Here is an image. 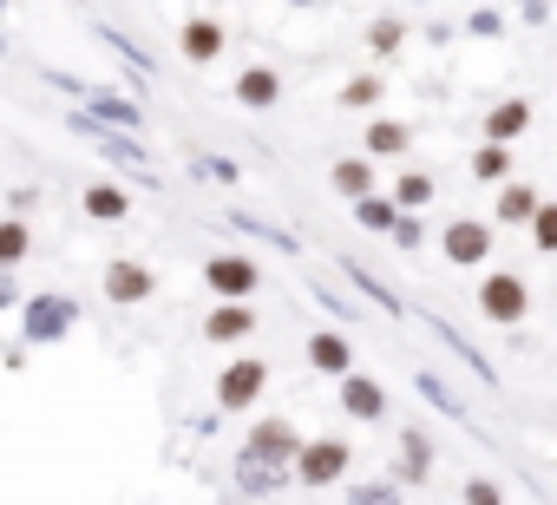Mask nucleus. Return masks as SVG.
I'll list each match as a JSON object with an SVG mask.
<instances>
[{"instance_id": "1", "label": "nucleus", "mask_w": 557, "mask_h": 505, "mask_svg": "<svg viewBox=\"0 0 557 505\" xmlns=\"http://www.w3.org/2000/svg\"><path fill=\"white\" fill-rule=\"evenodd\" d=\"M21 342L27 348H60L73 329H79V303L66 290H40V296H21Z\"/></svg>"}, {"instance_id": "2", "label": "nucleus", "mask_w": 557, "mask_h": 505, "mask_svg": "<svg viewBox=\"0 0 557 505\" xmlns=\"http://www.w3.org/2000/svg\"><path fill=\"white\" fill-rule=\"evenodd\" d=\"M66 132H73V138H86V145H92L112 171H151L145 138H138V132H125V125H99L86 106H73V112H66Z\"/></svg>"}, {"instance_id": "3", "label": "nucleus", "mask_w": 557, "mask_h": 505, "mask_svg": "<svg viewBox=\"0 0 557 505\" xmlns=\"http://www.w3.org/2000/svg\"><path fill=\"white\" fill-rule=\"evenodd\" d=\"M348 466H355V446H348V440H302V446H296V459H289V472H296L309 492L342 485V479H348Z\"/></svg>"}, {"instance_id": "4", "label": "nucleus", "mask_w": 557, "mask_h": 505, "mask_svg": "<svg viewBox=\"0 0 557 505\" xmlns=\"http://www.w3.org/2000/svg\"><path fill=\"white\" fill-rule=\"evenodd\" d=\"M479 316H485V322H498V329H518V322L531 316V290H524V276L492 270V276L479 283Z\"/></svg>"}, {"instance_id": "5", "label": "nucleus", "mask_w": 557, "mask_h": 505, "mask_svg": "<svg viewBox=\"0 0 557 505\" xmlns=\"http://www.w3.org/2000/svg\"><path fill=\"white\" fill-rule=\"evenodd\" d=\"M262 387H269V361L243 355V361H230V368L216 374V407H223V414H249V407L262 401Z\"/></svg>"}, {"instance_id": "6", "label": "nucleus", "mask_w": 557, "mask_h": 505, "mask_svg": "<svg viewBox=\"0 0 557 505\" xmlns=\"http://www.w3.org/2000/svg\"><path fill=\"white\" fill-rule=\"evenodd\" d=\"M296 446H302L296 420H283V414H269V420H256V427H249V440H243V459H262V466H283V472H289Z\"/></svg>"}, {"instance_id": "7", "label": "nucleus", "mask_w": 557, "mask_h": 505, "mask_svg": "<svg viewBox=\"0 0 557 505\" xmlns=\"http://www.w3.org/2000/svg\"><path fill=\"white\" fill-rule=\"evenodd\" d=\"M99 283H106V303H112V309H138V303L158 296V276H151V263H138V257H112Z\"/></svg>"}, {"instance_id": "8", "label": "nucleus", "mask_w": 557, "mask_h": 505, "mask_svg": "<svg viewBox=\"0 0 557 505\" xmlns=\"http://www.w3.org/2000/svg\"><path fill=\"white\" fill-rule=\"evenodd\" d=\"M203 283H210V296H256L262 263L243 257V249H223V257H203Z\"/></svg>"}, {"instance_id": "9", "label": "nucleus", "mask_w": 557, "mask_h": 505, "mask_svg": "<svg viewBox=\"0 0 557 505\" xmlns=\"http://www.w3.org/2000/svg\"><path fill=\"white\" fill-rule=\"evenodd\" d=\"M440 249H446V263L472 270V263H485V257H492V223H479V217H453V223H446V236H440Z\"/></svg>"}, {"instance_id": "10", "label": "nucleus", "mask_w": 557, "mask_h": 505, "mask_svg": "<svg viewBox=\"0 0 557 505\" xmlns=\"http://www.w3.org/2000/svg\"><path fill=\"white\" fill-rule=\"evenodd\" d=\"M249 335H256V309H249V296H216V309L203 316V342L230 348V342H249Z\"/></svg>"}, {"instance_id": "11", "label": "nucleus", "mask_w": 557, "mask_h": 505, "mask_svg": "<svg viewBox=\"0 0 557 505\" xmlns=\"http://www.w3.org/2000/svg\"><path fill=\"white\" fill-rule=\"evenodd\" d=\"M79 210H86L92 223H125V217H132V190L112 184V177H92V184H79Z\"/></svg>"}, {"instance_id": "12", "label": "nucleus", "mask_w": 557, "mask_h": 505, "mask_svg": "<svg viewBox=\"0 0 557 505\" xmlns=\"http://www.w3.org/2000/svg\"><path fill=\"white\" fill-rule=\"evenodd\" d=\"M230 99H236L243 112H269L275 99H283V73H275V66H243L236 86H230Z\"/></svg>"}, {"instance_id": "13", "label": "nucleus", "mask_w": 557, "mask_h": 505, "mask_svg": "<svg viewBox=\"0 0 557 505\" xmlns=\"http://www.w3.org/2000/svg\"><path fill=\"white\" fill-rule=\"evenodd\" d=\"M335 381H342V414H348V420H381V414H387V387H381V381H368V374H355V368L335 374Z\"/></svg>"}, {"instance_id": "14", "label": "nucleus", "mask_w": 557, "mask_h": 505, "mask_svg": "<svg viewBox=\"0 0 557 505\" xmlns=\"http://www.w3.org/2000/svg\"><path fill=\"white\" fill-rule=\"evenodd\" d=\"M86 112H92L99 125L145 132V106H138V99H125V93H112V86H92V93H86Z\"/></svg>"}, {"instance_id": "15", "label": "nucleus", "mask_w": 557, "mask_h": 505, "mask_svg": "<svg viewBox=\"0 0 557 505\" xmlns=\"http://www.w3.org/2000/svg\"><path fill=\"white\" fill-rule=\"evenodd\" d=\"M302 355H309L315 374H348V368H355V348H348V335H335V329H315Z\"/></svg>"}, {"instance_id": "16", "label": "nucleus", "mask_w": 557, "mask_h": 505, "mask_svg": "<svg viewBox=\"0 0 557 505\" xmlns=\"http://www.w3.org/2000/svg\"><path fill=\"white\" fill-rule=\"evenodd\" d=\"M177 47H184V60H190V66H210V60H216L230 40H223V27H216V21H203V14H197V21H184Z\"/></svg>"}, {"instance_id": "17", "label": "nucleus", "mask_w": 557, "mask_h": 505, "mask_svg": "<svg viewBox=\"0 0 557 505\" xmlns=\"http://www.w3.org/2000/svg\"><path fill=\"white\" fill-rule=\"evenodd\" d=\"M524 132H531V99H498V106L485 112V138L511 145V138H524Z\"/></svg>"}, {"instance_id": "18", "label": "nucleus", "mask_w": 557, "mask_h": 505, "mask_svg": "<svg viewBox=\"0 0 557 505\" xmlns=\"http://www.w3.org/2000/svg\"><path fill=\"white\" fill-rule=\"evenodd\" d=\"M27 257H34V223L8 210V217H0V270H21Z\"/></svg>"}, {"instance_id": "19", "label": "nucleus", "mask_w": 557, "mask_h": 505, "mask_svg": "<svg viewBox=\"0 0 557 505\" xmlns=\"http://www.w3.org/2000/svg\"><path fill=\"white\" fill-rule=\"evenodd\" d=\"M329 184H335L342 197L374 190V158H368V151H361V158H335V164H329Z\"/></svg>"}, {"instance_id": "20", "label": "nucleus", "mask_w": 557, "mask_h": 505, "mask_svg": "<svg viewBox=\"0 0 557 505\" xmlns=\"http://www.w3.org/2000/svg\"><path fill=\"white\" fill-rule=\"evenodd\" d=\"M531 210H537V190H531V184H505V177H498L492 223H531Z\"/></svg>"}, {"instance_id": "21", "label": "nucleus", "mask_w": 557, "mask_h": 505, "mask_svg": "<svg viewBox=\"0 0 557 505\" xmlns=\"http://www.w3.org/2000/svg\"><path fill=\"white\" fill-rule=\"evenodd\" d=\"M407 145H413V132H407L400 119H374V125H368V145H361V151H368V158H400Z\"/></svg>"}, {"instance_id": "22", "label": "nucleus", "mask_w": 557, "mask_h": 505, "mask_svg": "<svg viewBox=\"0 0 557 505\" xmlns=\"http://www.w3.org/2000/svg\"><path fill=\"white\" fill-rule=\"evenodd\" d=\"M348 204H355V223L374 230V236H387L394 217H400V204H394V197H374V190H361V197H348Z\"/></svg>"}, {"instance_id": "23", "label": "nucleus", "mask_w": 557, "mask_h": 505, "mask_svg": "<svg viewBox=\"0 0 557 505\" xmlns=\"http://www.w3.org/2000/svg\"><path fill=\"white\" fill-rule=\"evenodd\" d=\"M342 276H348V283H355V290H361V296H368L374 309H387V316H407V309H400V296H394V290H387L381 276H368V270H361L355 257H342Z\"/></svg>"}, {"instance_id": "24", "label": "nucleus", "mask_w": 557, "mask_h": 505, "mask_svg": "<svg viewBox=\"0 0 557 505\" xmlns=\"http://www.w3.org/2000/svg\"><path fill=\"white\" fill-rule=\"evenodd\" d=\"M289 472L283 466H262V459H236V492H275Z\"/></svg>"}, {"instance_id": "25", "label": "nucleus", "mask_w": 557, "mask_h": 505, "mask_svg": "<svg viewBox=\"0 0 557 505\" xmlns=\"http://www.w3.org/2000/svg\"><path fill=\"white\" fill-rule=\"evenodd\" d=\"M511 171V145H498V138H485L479 151H472V177H485V184H498Z\"/></svg>"}, {"instance_id": "26", "label": "nucleus", "mask_w": 557, "mask_h": 505, "mask_svg": "<svg viewBox=\"0 0 557 505\" xmlns=\"http://www.w3.org/2000/svg\"><path fill=\"white\" fill-rule=\"evenodd\" d=\"M394 204H400V210H426V204H433V177H426V171H400Z\"/></svg>"}, {"instance_id": "27", "label": "nucleus", "mask_w": 557, "mask_h": 505, "mask_svg": "<svg viewBox=\"0 0 557 505\" xmlns=\"http://www.w3.org/2000/svg\"><path fill=\"white\" fill-rule=\"evenodd\" d=\"M531 243H537V257H557V204H544V197L531 210Z\"/></svg>"}, {"instance_id": "28", "label": "nucleus", "mask_w": 557, "mask_h": 505, "mask_svg": "<svg viewBox=\"0 0 557 505\" xmlns=\"http://www.w3.org/2000/svg\"><path fill=\"white\" fill-rule=\"evenodd\" d=\"M230 223H236V230H249V236H262V243H275V249H289V257H296V236H289V230H275V223H262V217H249V210H230Z\"/></svg>"}, {"instance_id": "29", "label": "nucleus", "mask_w": 557, "mask_h": 505, "mask_svg": "<svg viewBox=\"0 0 557 505\" xmlns=\"http://www.w3.org/2000/svg\"><path fill=\"white\" fill-rule=\"evenodd\" d=\"M368 106H381V79L374 73H361V79L342 86V112H368Z\"/></svg>"}, {"instance_id": "30", "label": "nucleus", "mask_w": 557, "mask_h": 505, "mask_svg": "<svg viewBox=\"0 0 557 505\" xmlns=\"http://www.w3.org/2000/svg\"><path fill=\"white\" fill-rule=\"evenodd\" d=\"M420 394H426V401H433V407H440V414H453V420H466V427H472V414H466V407H459V394H453V387H446V381H440V374H420Z\"/></svg>"}, {"instance_id": "31", "label": "nucleus", "mask_w": 557, "mask_h": 505, "mask_svg": "<svg viewBox=\"0 0 557 505\" xmlns=\"http://www.w3.org/2000/svg\"><path fill=\"white\" fill-rule=\"evenodd\" d=\"M400 40H407V27H400V21H374V27H368V53H381V60H394V53H400Z\"/></svg>"}, {"instance_id": "32", "label": "nucleus", "mask_w": 557, "mask_h": 505, "mask_svg": "<svg viewBox=\"0 0 557 505\" xmlns=\"http://www.w3.org/2000/svg\"><path fill=\"white\" fill-rule=\"evenodd\" d=\"M99 40H106V47H112V53H119V60H132V66H138V73H158V60H151V53H145V47H132V40H125V34H119V27H99Z\"/></svg>"}, {"instance_id": "33", "label": "nucleus", "mask_w": 557, "mask_h": 505, "mask_svg": "<svg viewBox=\"0 0 557 505\" xmlns=\"http://www.w3.org/2000/svg\"><path fill=\"white\" fill-rule=\"evenodd\" d=\"M400 459H407V466H400V479L413 485V479H426V466H433V446H426L420 433H407V446H400Z\"/></svg>"}, {"instance_id": "34", "label": "nucleus", "mask_w": 557, "mask_h": 505, "mask_svg": "<svg viewBox=\"0 0 557 505\" xmlns=\"http://www.w3.org/2000/svg\"><path fill=\"white\" fill-rule=\"evenodd\" d=\"M387 236H394V243H400V249H420V243H426V223H420V210H400V217H394V230H387Z\"/></svg>"}, {"instance_id": "35", "label": "nucleus", "mask_w": 557, "mask_h": 505, "mask_svg": "<svg viewBox=\"0 0 557 505\" xmlns=\"http://www.w3.org/2000/svg\"><path fill=\"white\" fill-rule=\"evenodd\" d=\"M309 290H315V303H322V309H329V316H342V322H361V309H355V303H348V296H335V290H329V283H315V276H309Z\"/></svg>"}, {"instance_id": "36", "label": "nucleus", "mask_w": 557, "mask_h": 505, "mask_svg": "<svg viewBox=\"0 0 557 505\" xmlns=\"http://www.w3.org/2000/svg\"><path fill=\"white\" fill-rule=\"evenodd\" d=\"M190 164H197L203 177H216V184H236V177H243V171H236L230 158H190Z\"/></svg>"}, {"instance_id": "37", "label": "nucleus", "mask_w": 557, "mask_h": 505, "mask_svg": "<svg viewBox=\"0 0 557 505\" xmlns=\"http://www.w3.org/2000/svg\"><path fill=\"white\" fill-rule=\"evenodd\" d=\"M400 485H387V479H368V485H348V498H394Z\"/></svg>"}, {"instance_id": "38", "label": "nucleus", "mask_w": 557, "mask_h": 505, "mask_svg": "<svg viewBox=\"0 0 557 505\" xmlns=\"http://www.w3.org/2000/svg\"><path fill=\"white\" fill-rule=\"evenodd\" d=\"M21 303V283H14V270H0V316H8Z\"/></svg>"}, {"instance_id": "39", "label": "nucleus", "mask_w": 557, "mask_h": 505, "mask_svg": "<svg viewBox=\"0 0 557 505\" xmlns=\"http://www.w3.org/2000/svg\"><path fill=\"white\" fill-rule=\"evenodd\" d=\"M34 204H40V190H34V184H27V190H8V210H14V217H27Z\"/></svg>"}, {"instance_id": "40", "label": "nucleus", "mask_w": 557, "mask_h": 505, "mask_svg": "<svg viewBox=\"0 0 557 505\" xmlns=\"http://www.w3.org/2000/svg\"><path fill=\"white\" fill-rule=\"evenodd\" d=\"M0 368H8V374H21V368H27V342H14L8 355H0Z\"/></svg>"}, {"instance_id": "41", "label": "nucleus", "mask_w": 557, "mask_h": 505, "mask_svg": "<svg viewBox=\"0 0 557 505\" xmlns=\"http://www.w3.org/2000/svg\"><path fill=\"white\" fill-rule=\"evenodd\" d=\"M0 14H8V0H0Z\"/></svg>"}, {"instance_id": "42", "label": "nucleus", "mask_w": 557, "mask_h": 505, "mask_svg": "<svg viewBox=\"0 0 557 505\" xmlns=\"http://www.w3.org/2000/svg\"><path fill=\"white\" fill-rule=\"evenodd\" d=\"M296 8H309V0H296Z\"/></svg>"}]
</instances>
